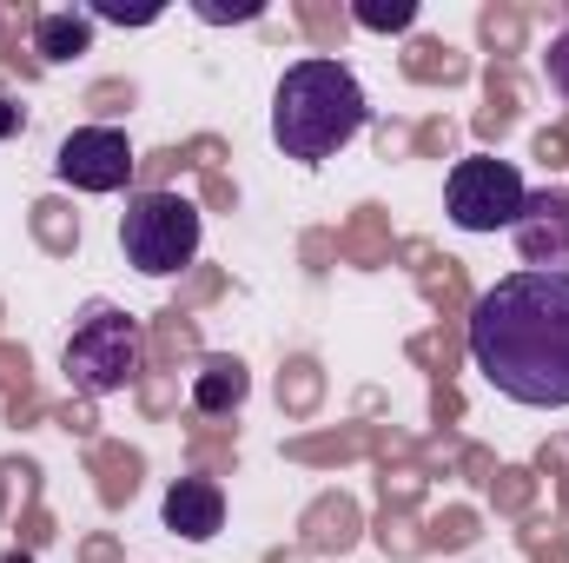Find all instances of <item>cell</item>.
<instances>
[{"instance_id":"obj_1","label":"cell","mask_w":569,"mask_h":563,"mask_svg":"<svg viewBox=\"0 0 569 563\" xmlns=\"http://www.w3.org/2000/svg\"><path fill=\"white\" fill-rule=\"evenodd\" d=\"M470 365L523 412H569V273H510L470 305Z\"/></svg>"},{"instance_id":"obj_2","label":"cell","mask_w":569,"mask_h":563,"mask_svg":"<svg viewBox=\"0 0 569 563\" xmlns=\"http://www.w3.org/2000/svg\"><path fill=\"white\" fill-rule=\"evenodd\" d=\"M365 120H371V100H365V87L345 60H325V53L291 60L279 73V87H272V140L298 166L338 159L365 134Z\"/></svg>"},{"instance_id":"obj_3","label":"cell","mask_w":569,"mask_h":563,"mask_svg":"<svg viewBox=\"0 0 569 563\" xmlns=\"http://www.w3.org/2000/svg\"><path fill=\"white\" fill-rule=\"evenodd\" d=\"M140 358H146L140 318L120 312V305H107V298H93V305L73 318L67 345H60V372H67V385H73L80 398H113V392H127V385L140 378Z\"/></svg>"},{"instance_id":"obj_4","label":"cell","mask_w":569,"mask_h":563,"mask_svg":"<svg viewBox=\"0 0 569 563\" xmlns=\"http://www.w3.org/2000/svg\"><path fill=\"white\" fill-rule=\"evenodd\" d=\"M199 239H206V219L186 192H166V186H146L127 199L120 213V253L127 266L146 279H172L199 259Z\"/></svg>"},{"instance_id":"obj_5","label":"cell","mask_w":569,"mask_h":563,"mask_svg":"<svg viewBox=\"0 0 569 563\" xmlns=\"http://www.w3.org/2000/svg\"><path fill=\"white\" fill-rule=\"evenodd\" d=\"M530 186L510 159L497 152H470L450 166V186H443V206H450V226L457 233H510L517 213H523Z\"/></svg>"},{"instance_id":"obj_6","label":"cell","mask_w":569,"mask_h":563,"mask_svg":"<svg viewBox=\"0 0 569 563\" xmlns=\"http://www.w3.org/2000/svg\"><path fill=\"white\" fill-rule=\"evenodd\" d=\"M133 166L140 159H133V140L120 127H73L53 152V172L80 192H120L133 179Z\"/></svg>"},{"instance_id":"obj_7","label":"cell","mask_w":569,"mask_h":563,"mask_svg":"<svg viewBox=\"0 0 569 563\" xmlns=\"http://www.w3.org/2000/svg\"><path fill=\"white\" fill-rule=\"evenodd\" d=\"M510 239H517V253H523L530 273H569V192L563 186L530 192L523 213H517V226H510Z\"/></svg>"},{"instance_id":"obj_8","label":"cell","mask_w":569,"mask_h":563,"mask_svg":"<svg viewBox=\"0 0 569 563\" xmlns=\"http://www.w3.org/2000/svg\"><path fill=\"white\" fill-rule=\"evenodd\" d=\"M159 517H166L172 537H186V544H212V537L226 531V491H219L212 477H179V484L166 491Z\"/></svg>"},{"instance_id":"obj_9","label":"cell","mask_w":569,"mask_h":563,"mask_svg":"<svg viewBox=\"0 0 569 563\" xmlns=\"http://www.w3.org/2000/svg\"><path fill=\"white\" fill-rule=\"evenodd\" d=\"M246 392H252V378H246V365H239L232 352H206V358H199V372H192V412L232 418V412L246 405Z\"/></svg>"},{"instance_id":"obj_10","label":"cell","mask_w":569,"mask_h":563,"mask_svg":"<svg viewBox=\"0 0 569 563\" xmlns=\"http://www.w3.org/2000/svg\"><path fill=\"white\" fill-rule=\"evenodd\" d=\"M33 53L47 67H67L80 53H93V13L87 7H47V13H33Z\"/></svg>"},{"instance_id":"obj_11","label":"cell","mask_w":569,"mask_h":563,"mask_svg":"<svg viewBox=\"0 0 569 563\" xmlns=\"http://www.w3.org/2000/svg\"><path fill=\"white\" fill-rule=\"evenodd\" d=\"M351 20L371 27V33H405V27L418 20V0H358Z\"/></svg>"},{"instance_id":"obj_12","label":"cell","mask_w":569,"mask_h":563,"mask_svg":"<svg viewBox=\"0 0 569 563\" xmlns=\"http://www.w3.org/2000/svg\"><path fill=\"white\" fill-rule=\"evenodd\" d=\"M543 73H550V87L569 100V27L550 40V53H543Z\"/></svg>"},{"instance_id":"obj_13","label":"cell","mask_w":569,"mask_h":563,"mask_svg":"<svg viewBox=\"0 0 569 563\" xmlns=\"http://www.w3.org/2000/svg\"><path fill=\"white\" fill-rule=\"evenodd\" d=\"M93 20H120V27H152L159 20V7H113V0H100V7H87Z\"/></svg>"},{"instance_id":"obj_14","label":"cell","mask_w":569,"mask_h":563,"mask_svg":"<svg viewBox=\"0 0 569 563\" xmlns=\"http://www.w3.org/2000/svg\"><path fill=\"white\" fill-rule=\"evenodd\" d=\"M13 134H27V107L0 87V140H13Z\"/></svg>"},{"instance_id":"obj_15","label":"cell","mask_w":569,"mask_h":563,"mask_svg":"<svg viewBox=\"0 0 569 563\" xmlns=\"http://www.w3.org/2000/svg\"><path fill=\"white\" fill-rule=\"evenodd\" d=\"M192 13L199 20H259V7H212V0H199Z\"/></svg>"}]
</instances>
